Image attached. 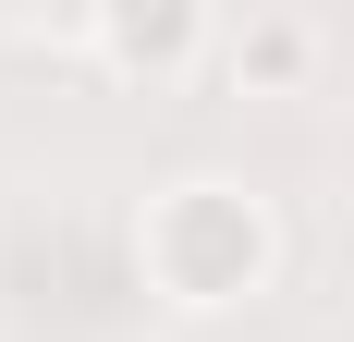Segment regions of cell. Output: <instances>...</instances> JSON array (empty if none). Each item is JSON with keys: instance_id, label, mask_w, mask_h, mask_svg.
Returning <instances> with one entry per match:
<instances>
[{"instance_id": "7a4b0ae2", "label": "cell", "mask_w": 354, "mask_h": 342, "mask_svg": "<svg viewBox=\"0 0 354 342\" xmlns=\"http://www.w3.org/2000/svg\"><path fill=\"white\" fill-rule=\"evenodd\" d=\"M86 49H98L110 73H183V62H208L220 49V25L196 12V0H110V12H86Z\"/></svg>"}, {"instance_id": "3957f363", "label": "cell", "mask_w": 354, "mask_h": 342, "mask_svg": "<svg viewBox=\"0 0 354 342\" xmlns=\"http://www.w3.org/2000/svg\"><path fill=\"white\" fill-rule=\"evenodd\" d=\"M220 73H232L245 98H293V86L318 73V25H306V12H245V25L220 37Z\"/></svg>"}, {"instance_id": "6da1fadb", "label": "cell", "mask_w": 354, "mask_h": 342, "mask_svg": "<svg viewBox=\"0 0 354 342\" xmlns=\"http://www.w3.org/2000/svg\"><path fill=\"white\" fill-rule=\"evenodd\" d=\"M135 269H147L159 306L220 318V306H245V294H269L281 220H269V196L232 183V171H183V183H159V196L135 208Z\"/></svg>"}]
</instances>
